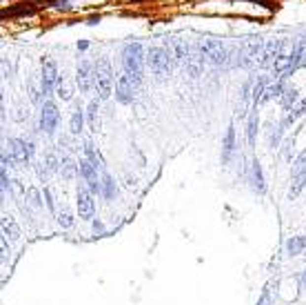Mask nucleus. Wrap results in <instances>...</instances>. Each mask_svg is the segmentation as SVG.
<instances>
[{
	"label": "nucleus",
	"instance_id": "f257e3e1",
	"mask_svg": "<svg viewBox=\"0 0 306 305\" xmlns=\"http://www.w3.org/2000/svg\"><path fill=\"white\" fill-rule=\"evenodd\" d=\"M144 65H146V51L142 43H129L122 49V72L129 74L137 87L144 81Z\"/></svg>",
	"mask_w": 306,
	"mask_h": 305
},
{
	"label": "nucleus",
	"instance_id": "f03ea898",
	"mask_svg": "<svg viewBox=\"0 0 306 305\" xmlns=\"http://www.w3.org/2000/svg\"><path fill=\"white\" fill-rule=\"evenodd\" d=\"M198 49L202 51L204 56V63L213 65V67H224L226 63L231 60V54L226 49V45L220 41V38H213V36H206V38H200L198 43Z\"/></svg>",
	"mask_w": 306,
	"mask_h": 305
},
{
	"label": "nucleus",
	"instance_id": "7ed1b4c3",
	"mask_svg": "<svg viewBox=\"0 0 306 305\" xmlns=\"http://www.w3.org/2000/svg\"><path fill=\"white\" fill-rule=\"evenodd\" d=\"M173 63L175 60H173L169 47H149V51H146V65H149L151 74L155 78H160V81L171 74Z\"/></svg>",
	"mask_w": 306,
	"mask_h": 305
},
{
	"label": "nucleus",
	"instance_id": "20e7f679",
	"mask_svg": "<svg viewBox=\"0 0 306 305\" xmlns=\"http://www.w3.org/2000/svg\"><path fill=\"white\" fill-rule=\"evenodd\" d=\"M96 89H98V98L106 100L111 98V94L115 91L113 87V67L106 58H98L96 60Z\"/></svg>",
	"mask_w": 306,
	"mask_h": 305
},
{
	"label": "nucleus",
	"instance_id": "39448f33",
	"mask_svg": "<svg viewBox=\"0 0 306 305\" xmlns=\"http://www.w3.org/2000/svg\"><path fill=\"white\" fill-rule=\"evenodd\" d=\"M75 85L82 94H91V89L96 87V65L91 60L82 58L75 67Z\"/></svg>",
	"mask_w": 306,
	"mask_h": 305
},
{
	"label": "nucleus",
	"instance_id": "423d86ee",
	"mask_svg": "<svg viewBox=\"0 0 306 305\" xmlns=\"http://www.w3.org/2000/svg\"><path fill=\"white\" fill-rule=\"evenodd\" d=\"M75 207H78V216L82 220H93L96 216V201H93V194L89 192L87 183H80L75 189Z\"/></svg>",
	"mask_w": 306,
	"mask_h": 305
},
{
	"label": "nucleus",
	"instance_id": "0eeeda50",
	"mask_svg": "<svg viewBox=\"0 0 306 305\" xmlns=\"http://www.w3.org/2000/svg\"><path fill=\"white\" fill-rule=\"evenodd\" d=\"M136 89H137V85L131 81V78H129V74L120 72L118 76H115V91H113V96H115V100H118L120 105H131L133 100H136Z\"/></svg>",
	"mask_w": 306,
	"mask_h": 305
},
{
	"label": "nucleus",
	"instance_id": "6e6552de",
	"mask_svg": "<svg viewBox=\"0 0 306 305\" xmlns=\"http://www.w3.org/2000/svg\"><path fill=\"white\" fill-rule=\"evenodd\" d=\"M40 65H42V69H40L42 91H44V96H49V94H53V91H56V85H58V78H60V72H58L56 60L49 58V56H44V58L40 60Z\"/></svg>",
	"mask_w": 306,
	"mask_h": 305
},
{
	"label": "nucleus",
	"instance_id": "1a4fd4ad",
	"mask_svg": "<svg viewBox=\"0 0 306 305\" xmlns=\"http://www.w3.org/2000/svg\"><path fill=\"white\" fill-rule=\"evenodd\" d=\"M58 123H60V109L56 107L53 100H44L42 107H40V123H38L40 130H42L44 134H53Z\"/></svg>",
	"mask_w": 306,
	"mask_h": 305
},
{
	"label": "nucleus",
	"instance_id": "9d476101",
	"mask_svg": "<svg viewBox=\"0 0 306 305\" xmlns=\"http://www.w3.org/2000/svg\"><path fill=\"white\" fill-rule=\"evenodd\" d=\"M34 143H29V140L25 138H9V152H11V156L16 158L18 165H29L31 163V156H34Z\"/></svg>",
	"mask_w": 306,
	"mask_h": 305
},
{
	"label": "nucleus",
	"instance_id": "9b49d317",
	"mask_svg": "<svg viewBox=\"0 0 306 305\" xmlns=\"http://www.w3.org/2000/svg\"><path fill=\"white\" fill-rule=\"evenodd\" d=\"M246 180L251 183V189L255 194H260V196H264L266 194V178H264V170H262V163L257 161V158H253L251 165H248V176Z\"/></svg>",
	"mask_w": 306,
	"mask_h": 305
},
{
	"label": "nucleus",
	"instance_id": "f8f14e48",
	"mask_svg": "<svg viewBox=\"0 0 306 305\" xmlns=\"http://www.w3.org/2000/svg\"><path fill=\"white\" fill-rule=\"evenodd\" d=\"M235 154H238V140H235V127H233V123H231V125L226 127L224 140H222V165H229Z\"/></svg>",
	"mask_w": 306,
	"mask_h": 305
},
{
	"label": "nucleus",
	"instance_id": "ddd939ff",
	"mask_svg": "<svg viewBox=\"0 0 306 305\" xmlns=\"http://www.w3.org/2000/svg\"><path fill=\"white\" fill-rule=\"evenodd\" d=\"M286 41H282V38H277V41H273V43H269V45L264 47V51H262V56H260V60L257 63L260 65H273L275 63V58H279L282 54H286Z\"/></svg>",
	"mask_w": 306,
	"mask_h": 305
},
{
	"label": "nucleus",
	"instance_id": "4468645a",
	"mask_svg": "<svg viewBox=\"0 0 306 305\" xmlns=\"http://www.w3.org/2000/svg\"><path fill=\"white\" fill-rule=\"evenodd\" d=\"M202 65H204V56H202V51L198 49V45L191 47L189 58H186V63H184L186 74H189L191 78H198L200 74H202Z\"/></svg>",
	"mask_w": 306,
	"mask_h": 305
},
{
	"label": "nucleus",
	"instance_id": "2eb2a0df",
	"mask_svg": "<svg viewBox=\"0 0 306 305\" xmlns=\"http://www.w3.org/2000/svg\"><path fill=\"white\" fill-rule=\"evenodd\" d=\"M167 47H169V51H171L173 60H175L177 65H182V67H184L186 58H189V51H191V47L186 45L184 38H173V41L169 43Z\"/></svg>",
	"mask_w": 306,
	"mask_h": 305
},
{
	"label": "nucleus",
	"instance_id": "dca6fc26",
	"mask_svg": "<svg viewBox=\"0 0 306 305\" xmlns=\"http://www.w3.org/2000/svg\"><path fill=\"white\" fill-rule=\"evenodd\" d=\"M284 250H286V256H291V259L302 256L306 252V234H293L291 238H286Z\"/></svg>",
	"mask_w": 306,
	"mask_h": 305
},
{
	"label": "nucleus",
	"instance_id": "f3484780",
	"mask_svg": "<svg viewBox=\"0 0 306 305\" xmlns=\"http://www.w3.org/2000/svg\"><path fill=\"white\" fill-rule=\"evenodd\" d=\"M27 94H29L31 103L35 105V107H42V81H40V74L38 76H31L29 81H27Z\"/></svg>",
	"mask_w": 306,
	"mask_h": 305
},
{
	"label": "nucleus",
	"instance_id": "a211bd4d",
	"mask_svg": "<svg viewBox=\"0 0 306 305\" xmlns=\"http://www.w3.org/2000/svg\"><path fill=\"white\" fill-rule=\"evenodd\" d=\"M306 187V170L297 172V174H291V185H288V192H286V198L288 201H295Z\"/></svg>",
	"mask_w": 306,
	"mask_h": 305
},
{
	"label": "nucleus",
	"instance_id": "6ab92c4d",
	"mask_svg": "<svg viewBox=\"0 0 306 305\" xmlns=\"http://www.w3.org/2000/svg\"><path fill=\"white\" fill-rule=\"evenodd\" d=\"M257 127H260V112H257V107H253L251 112H248V118H246V143H248V147H255Z\"/></svg>",
	"mask_w": 306,
	"mask_h": 305
},
{
	"label": "nucleus",
	"instance_id": "aec40b11",
	"mask_svg": "<svg viewBox=\"0 0 306 305\" xmlns=\"http://www.w3.org/2000/svg\"><path fill=\"white\" fill-rule=\"evenodd\" d=\"M98 114H100V98L89 100L87 109H84V116H87V127L96 134L98 127H100V121H98Z\"/></svg>",
	"mask_w": 306,
	"mask_h": 305
},
{
	"label": "nucleus",
	"instance_id": "412c9836",
	"mask_svg": "<svg viewBox=\"0 0 306 305\" xmlns=\"http://www.w3.org/2000/svg\"><path fill=\"white\" fill-rule=\"evenodd\" d=\"M282 123H269L266 125V145H269L271 149H277L279 145H282Z\"/></svg>",
	"mask_w": 306,
	"mask_h": 305
},
{
	"label": "nucleus",
	"instance_id": "4be33fe9",
	"mask_svg": "<svg viewBox=\"0 0 306 305\" xmlns=\"http://www.w3.org/2000/svg\"><path fill=\"white\" fill-rule=\"evenodd\" d=\"M266 87H269V78L266 76H257L255 81H253V87H251V105L253 107H257V105L262 103Z\"/></svg>",
	"mask_w": 306,
	"mask_h": 305
},
{
	"label": "nucleus",
	"instance_id": "5701e85b",
	"mask_svg": "<svg viewBox=\"0 0 306 305\" xmlns=\"http://www.w3.org/2000/svg\"><path fill=\"white\" fill-rule=\"evenodd\" d=\"M78 176L80 178L87 183V180H91V178H96V176H100V170H98L96 165H93L91 161H89L87 156H82L78 161Z\"/></svg>",
	"mask_w": 306,
	"mask_h": 305
},
{
	"label": "nucleus",
	"instance_id": "b1692460",
	"mask_svg": "<svg viewBox=\"0 0 306 305\" xmlns=\"http://www.w3.org/2000/svg\"><path fill=\"white\" fill-rule=\"evenodd\" d=\"M0 223H2V236H7L9 241H18L20 238V227H18V223L13 220L11 214H2Z\"/></svg>",
	"mask_w": 306,
	"mask_h": 305
},
{
	"label": "nucleus",
	"instance_id": "393cba45",
	"mask_svg": "<svg viewBox=\"0 0 306 305\" xmlns=\"http://www.w3.org/2000/svg\"><path fill=\"white\" fill-rule=\"evenodd\" d=\"M284 91H286V83H284V78H277L275 83H269V87H266V91H264V98H262V103H269V100H279Z\"/></svg>",
	"mask_w": 306,
	"mask_h": 305
},
{
	"label": "nucleus",
	"instance_id": "a878e982",
	"mask_svg": "<svg viewBox=\"0 0 306 305\" xmlns=\"http://www.w3.org/2000/svg\"><path fill=\"white\" fill-rule=\"evenodd\" d=\"M115 196H118V185H115V178L109 174V172H102V198L111 203Z\"/></svg>",
	"mask_w": 306,
	"mask_h": 305
},
{
	"label": "nucleus",
	"instance_id": "bb28decb",
	"mask_svg": "<svg viewBox=\"0 0 306 305\" xmlns=\"http://www.w3.org/2000/svg\"><path fill=\"white\" fill-rule=\"evenodd\" d=\"M275 292H277V281H269L264 287H262V292H260V296H257L255 305H273Z\"/></svg>",
	"mask_w": 306,
	"mask_h": 305
},
{
	"label": "nucleus",
	"instance_id": "cd10ccee",
	"mask_svg": "<svg viewBox=\"0 0 306 305\" xmlns=\"http://www.w3.org/2000/svg\"><path fill=\"white\" fill-rule=\"evenodd\" d=\"M56 96L60 100H71V98H73V85H71V81L65 76V74H60V78H58Z\"/></svg>",
	"mask_w": 306,
	"mask_h": 305
},
{
	"label": "nucleus",
	"instance_id": "c85d7f7f",
	"mask_svg": "<svg viewBox=\"0 0 306 305\" xmlns=\"http://www.w3.org/2000/svg\"><path fill=\"white\" fill-rule=\"evenodd\" d=\"M84 123H87V116H84V109H80V105L73 109V114H71V118H69V131L73 136H78L80 131H82V127H84Z\"/></svg>",
	"mask_w": 306,
	"mask_h": 305
},
{
	"label": "nucleus",
	"instance_id": "c756f323",
	"mask_svg": "<svg viewBox=\"0 0 306 305\" xmlns=\"http://www.w3.org/2000/svg\"><path fill=\"white\" fill-rule=\"evenodd\" d=\"M75 174H78V163H75L71 156H60V176L62 178L71 180Z\"/></svg>",
	"mask_w": 306,
	"mask_h": 305
},
{
	"label": "nucleus",
	"instance_id": "7c9ffc66",
	"mask_svg": "<svg viewBox=\"0 0 306 305\" xmlns=\"http://www.w3.org/2000/svg\"><path fill=\"white\" fill-rule=\"evenodd\" d=\"M304 114H306V98H302L291 112H286V116H284V121H282V127L286 130L288 125H293V123H295L300 116H304Z\"/></svg>",
	"mask_w": 306,
	"mask_h": 305
},
{
	"label": "nucleus",
	"instance_id": "2f4dec72",
	"mask_svg": "<svg viewBox=\"0 0 306 305\" xmlns=\"http://www.w3.org/2000/svg\"><path fill=\"white\" fill-rule=\"evenodd\" d=\"M297 98H300V94H297V89H295V87H286V91H284V94H282V98H279L277 103L282 105V109H284V112H291V109L297 105Z\"/></svg>",
	"mask_w": 306,
	"mask_h": 305
},
{
	"label": "nucleus",
	"instance_id": "473e14b6",
	"mask_svg": "<svg viewBox=\"0 0 306 305\" xmlns=\"http://www.w3.org/2000/svg\"><path fill=\"white\" fill-rule=\"evenodd\" d=\"M73 212H71V207H67V205H60V210H58V214H56V223L60 225L62 229H69V227H73Z\"/></svg>",
	"mask_w": 306,
	"mask_h": 305
},
{
	"label": "nucleus",
	"instance_id": "72a5a7b5",
	"mask_svg": "<svg viewBox=\"0 0 306 305\" xmlns=\"http://www.w3.org/2000/svg\"><path fill=\"white\" fill-rule=\"evenodd\" d=\"M27 196H29V205H34L35 210H42V203H44V196L40 194V189L38 187H29L27 189Z\"/></svg>",
	"mask_w": 306,
	"mask_h": 305
},
{
	"label": "nucleus",
	"instance_id": "f704fd0d",
	"mask_svg": "<svg viewBox=\"0 0 306 305\" xmlns=\"http://www.w3.org/2000/svg\"><path fill=\"white\" fill-rule=\"evenodd\" d=\"M44 165L49 167V172H51V174L60 172V158L56 156V152H47V154H44Z\"/></svg>",
	"mask_w": 306,
	"mask_h": 305
},
{
	"label": "nucleus",
	"instance_id": "c9c22d12",
	"mask_svg": "<svg viewBox=\"0 0 306 305\" xmlns=\"http://www.w3.org/2000/svg\"><path fill=\"white\" fill-rule=\"evenodd\" d=\"M42 196H44V205H47V210L51 212L53 216H56V214H58V210H56V201H53V192L47 187V185L42 187Z\"/></svg>",
	"mask_w": 306,
	"mask_h": 305
},
{
	"label": "nucleus",
	"instance_id": "e433bc0d",
	"mask_svg": "<svg viewBox=\"0 0 306 305\" xmlns=\"http://www.w3.org/2000/svg\"><path fill=\"white\" fill-rule=\"evenodd\" d=\"M302 170H306V149L304 152H300L295 156V161H293V170H291V174H297V172H302Z\"/></svg>",
	"mask_w": 306,
	"mask_h": 305
},
{
	"label": "nucleus",
	"instance_id": "4c0bfd02",
	"mask_svg": "<svg viewBox=\"0 0 306 305\" xmlns=\"http://www.w3.org/2000/svg\"><path fill=\"white\" fill-rule=\"evenodd\" d=\"M35 174H38V180H42V183H47L49 180V174H51V172H49V167L44 165V161L35 163Z\"/></svg>",
	"mask_w": 306,
	"mask_h": 305
},
{
	"label": "nucleus",
	"instance_id": "58836bf2",
	"mask_svg": "<svg viewBox=\"0 0 306 305\" xmlns=\"http://www.w3.org/2000/svg\"><path fill=\"white\" fill-rule=\"evenodd\" d=\"M293 156H295V145H293V138H288L286 143H284V161H288V163L295 161Z\"/></svg>",
	"mask_w": 306,
	"mask_h": 305
},
{
	"label": "nucleus",
	"instance_id": "ea45409f",
	"mask_svg": "<svg viewBox=\"0 0 306 305\" xmlns=\"http://www.w3.org/2000/svg\"><path fill=\"white\" fill-rule=\"evenodd\" d=\"M0 247H2V261H7L11 256V245H9L7 236H0Z\"/></svg>",
	"mask_w": 306,
	"mask_h": 305
},
{
	"label": "nucleus",
	"instance_id": "a19ab883",
	"mask_svg": "<svg viewBox=\"0 0 306 305\" xmlns=\"http://www.w3.org/2000/svg\"><path fill=\"white\" fill-rule=\"evenodd\" d=\"M91 229H93V234H104V223H102L100 218H93L91 220Z\"/></svg>",
	"mask_w": 306,
	"mask_h": 305
},
{
	"label": "nucleus",
	"instance_id": "79ce46f5",
	"mask_svg": "<svg viewBox=\"0 0 306 305\" xmlns=\"http://www.w3.org/2000/svg\"><path fill=\"white\" fill-rule=\"evenodd\" d=\"M136 176L133 174H124V185H127V187H136Z\"/></svg>",
	"mask_w": 306,
	"mask_h": 305
},
{
	"label": "nucleus",
	"instance_id": "37998d69",
	"mask_svg": "<svg viewBox=\"0 0 306 305\" xmlns=\"http://www.w3.org/2000/svg\"><path fill=\"white\" fill-rule=\"evenodd\" d=\"M13 118H16V121H22V118H27V112H22L20 105H18L16 112H13Z\"/></svg>",
	"mask_w": 306,
	"mask_h": 305
},
{
	"label": "nucleus",
	"instance_id": "c03bdc74",
	"mask_svg": "<svg viewBox=\"0 0 306 305\" xmlns=\"http://www.w3.org/2000/svg\"><path fill=\"white\" fill-rule=\"evenodd\" d=\"M2 76H4V78L11 76V65H9L7 60H2Z\"/></svg>",
	"mask_w": 306,
	"mask_h": 305
},
{
	"label": "nucleus",
	"instance_id": "a18cd8bd",
	"mask_svg": "<svg viewBox=\"0 0 306 305\" xmlns=\"http://www.w3.org/2000/svg\"><path fill=\"white\" fill-rule=\"evenodd\" d=\"M98 23H100V16H91V18L87 20V25H89V27H93V25H98Z\"/></svg>",
	"mask_w": 306,
	"mask_h": 305
},
{
	"label": "nucleus",
	"instance_id": "49530a36",
	"mask_svg": "<svg viewBox=\"0 0 306 305\" xmlns=\"http://www.w3.org/2000/svg\"><path fill=\"white\" fill-rule=\"evenodd\" d=\"M87 47H89V41H78V49L80 51H84Z\"/></svg>",
	"mask_w": 306,
	"mask_h": 305
},
{
	"label": "nucleus",
	"instance_id": "de8ad7c7",
	"mask_svg": "<svg viewBox=\"0 0 306 305\" xmlns=\"http://www.w3.org/2000/svg\"><path fill=\"white\" fill-rule=\"evenodd\" d=\"M300 281H302V287H304V290H306V267H304V272H302Z\"/></svg>",
	"mask_w": 306,
	"mask_h": 305
}]
</instances>
